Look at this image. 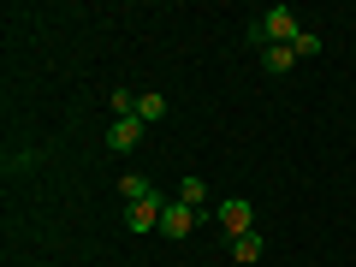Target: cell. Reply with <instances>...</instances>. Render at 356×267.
I'll list each match as a JSON object with an SVG mask.
<instances>
[{"label": "cell", "mask_w": 356, "mask_h": 267, "mask_svg": "<svg viewBox=\"0 0 356 267\" xmlns=\"http://www.w3.org/2000/svg\"><path fill=\"white\" fill-rule=\"evenodd\" d=\"M297 36H303V30H297V13H291V6H267L261 18H250V54L273 48V42H280V48H291Z\"/></svg>", "instance_id": "cell-1"}, {"label": "cell", "mask_w": 356, "mask_h": 267, "mask_svg": "<svg viewBox=\"0 0 356 267\" xmlns=\"http://www.w3.org/2000/svg\"><path fill=\"white\" fill-rule=\"evenodd\" d=\"M214 214H220V226H226L232 238H243V232H255V208H250V196H226V202H220Z\"/></svg>", "instance_id": "cell-2"}, {"label": "cell", "mask_w": 356, "mask_h": 267, "mask_svg": "<svg viewBox=\"0 0 356 267\" xmlns=\"http://www.w3.org/2000/svg\"><path fill=\"white\" fill-rule=\"evenodd\" d=\"M161 214H166V196H149V202H131L125 208V232H161Z\"/></svg>", "instance_id": "cell-3"}, {"label": "cell", "mask_w": 356, "mask_h": 267, "mask_svg": "<svg viewBox=\"0 0 356 267\" xmlns=\"http://www.w3.org/2000/svg\"><path fill=\"white\" fill-rule=\"evenodd\" d=\"M191 232H196V208H191V202H166L161 238H191Z\"/></svg>", "instance_id": "cell-4"}, {"label": "cell", "mask_w": 356, "mask_h": 267, "mask_svg": "<svg viewBox=\"0 0 356 267\" xmlns=\"http://www.w3.org/2000/svg\"><path fill=\"white\" fill-rule=\"evenodd\" d=\"M137 143H143V119H113V125H107V149L131 154Z\"/></svg>", "instance_id": "cell-5"}, {"label": "cell", "mask_w": 356, "mask_h": 267, "mask_svg": "<svg viewBox=\"0 0 356 267\" xmlns=\"http://www.w3.org/2000/svg\"><path fill=\"white\" fill-rule=\"evenodd\" d=\"M261 255H267V238H261V232H243V238H232V261H238V267H255Z\"/></svg>", "instance_id": "cell-6"}, {"label": "cell", "mask_w": 356, "mask_h": 267, "mask_svg": "<svg viewBox=\"0 0 356 267\" xmlns=\"http://www.w3.org/2000/svg\"><path fill=\"white\" fill-rule=\"evenodd\" d=\"M255 60H261V72H267V77H285V72L297 65V48H280V42H273V48H261Z\"/></svg>", "instance_id": "cell-7"}, {"label": "cell", "mask_w": 356, "mask_h": 267, "mask_svg": "<svg viewBox=\"0 0 356 267\" xmlns=\"http://www.w3.org/2000/svg\"><path fill=\"white\" fill-rule=\"evenodd\" d=\"M119 196H125V208H131V202H149V196H161V191L149 184V172H125L119 178Z\"/></svg>", "instance_id": "cell-8"}, {"label": "cell", "mask_w": 356, "mask_h": 267, "mask_svg": "<svg viewBox=\"0 0 356 267\" xmlns=\"http://www.w3.org/2000/svg\"><path fill=\"white\" fill-rule=\"evenodd\" d=\"M137 119H143V125H161V119H166V95H161V89H143V95H137Z\"/></svg>", "instance_id": "cell-9"}, {"label": "cell", "mask_w": 356, "mask_h": 267, "mask_svg": "<svg viewBox=\"0 0 356 267\" xmlns=\"http://www.w3.org/2000/svg\"><path fill=\"white\" fill-rule=\"evenodd\" d=\"M178 202H191V208H202V202H208V184H202V178L191 172V178H184V184H178Z\"/></svg>", "instance_id": "cell-10"}, {"label": "cell", "mask_w": 356, "mask_h": 267, "mask_svg": "<svg viewBox=\"0 0 356 267\" xmlns=\"http://www.w3.org/2000/svg\"><path fill=\"white\" fill-rule=\"evenodd\" d=\"M291 48H297V60H315V54H321V48H327V42H321V36H315V30H303V36H297V42H291Z\"/></svg>", "instance_id": "cell-11"}]
</instances>
